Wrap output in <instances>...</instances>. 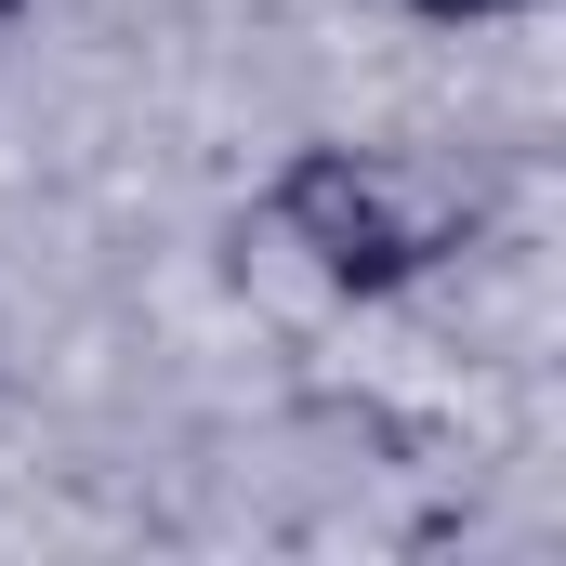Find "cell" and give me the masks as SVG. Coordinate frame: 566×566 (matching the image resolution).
<instances>
[{
	"instance_id": "6da1fadb",
	"label": "cell",
	"mask_w": 566,
	"mask_h": 566,
	"mask_svg": "<svg viewBox=\"0 0 566 566\" xmlns=\"http://www.w3.org/2000/svg\"><path fill=\"white\" fill-rule=\"evenodd\" d=\"M264 238L343 303H396L474 251V185L409 145H290L264 185Z\"/></svg>"
},
{
	"instance_id": "7a4b0ae2",
	"label": "cell",
	"mask_w": 566,
	"mask_h": 566,
	"mask_svg": "<svg viewBox=\"0 0 566 566\" xmlns=\"http://www.w3.org/2000/svg\"><path fill=\"white\" fill-rule=\"evenodd\" d=\"M422 27H501V13H541V0H409Z\"/></svg>"
},
{
	"instance_id": "3957f363",
	"label": "cell",
	"mask_w": 566,
	"mask_h": 566,
	"mask_svg": "<svg viewBox=\"0 0 566 566\" xmlns=\"http://www.w3.org/2000/svg\"><path fill=\"white\" fill-rule=\"evenodd\" d=\"M27 13H40V0H0V40H13V27H27Z\"/></svg>"
}]
</instances>
